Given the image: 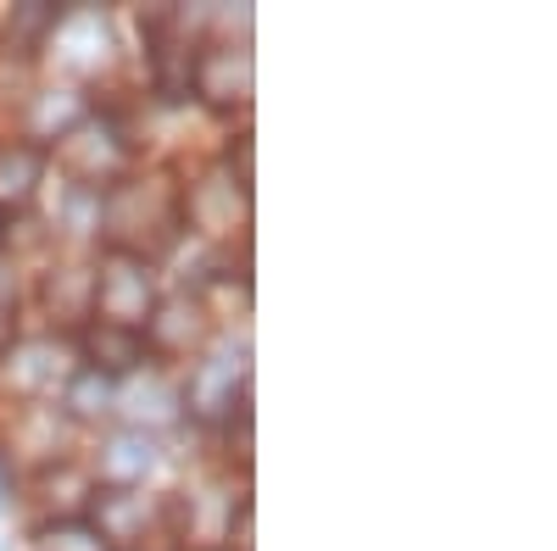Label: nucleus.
I'll return each instance as SVG.
<instances>
[{
	"label": "nucleus",
	"mask_w": 557,
	"mask_h": 551,
	"mask_svg": "<svg viewBox=\"0 0 557 551\" xmlns=\"http://www.w3.org/2000/svg\"><path fill=\"white\" fill-rule=\"evenodd\" d=\"M96 223L107 228L112 251L146 256V251H157L178 235V196L162 173L123 178L107 190V201H96Z\"/></svg>",
	"instance_id": "obj_1"
},
{
	"label": "nucleus",
	"mask_w": 557,
	"mask_h": 551,
	"mask_svg": "<svg viewBox=\"0 0 557 551\" xmlns=\"http://www.w3.org/2000/svg\"><path fill=\"white\" fill-rule=\"evenodd\" d=\"M157 306V279H151V262L146 256H128V251H107L96 267V312L101 324L117 329H146V317Z\"/></svg>",
	"instance_id": "obj_2"
},
{
	"label": "nucleus",
	"mask_w": 557,
	"mask_h": 551,
	"mask_svg": "<svg viewBox=\"0 0 557 551\" xmlns=\"http://www.w3.org/2000/svg\"><path fill=\"white\" fill-rule=\"evenodd\" d=\"M62 167L78 184H117L128 167V140L112 123H78L62 134Z\"/></svg>",
	"instance_id": "obj_3"
},
{
	"label": "nucleus",
	"mask_w": 557,
	"mask_h": 551,
	"mask_svg": "<svg viewBox=\"0 0 557 551\" xmlns=\"http://www.w3.org/2000/svg\"><path fill=\"white\" fill-rule=\"evenodd\" d=\"M212 324H207V306L190 301V296H173L162 306H151L146 329H139V340H146V351H162V356H196L207 346Z\"/></svg>",
	"instance_id": "obj_4"
},
{
	"label": "nucleus",
	"mask_w": 557,
	"mask_h": 551,
	"mask_svg": "<svg viewBox=\"0 0 557 551\" xmlns=\"http://www.w3.org/2000/svg\"><path fill=\"white\" fill-rule=\"evenodd\" d=\"M251 51H235V45H212V51H196V96L218 101V107H240L251 101Z\"/></svg>",
	"instance_id": "obj_5"
},
{
	"label": "nucleus",
	"mask_w": 557,
	"mask_h": 551,
	"mask_svg": "<svg viewBox=\"0 0 557 551\" xmlns=\"http://www.w3.org/2000/svg\"><path fill=\"white\" fill-rule=\"evenodd\" d=\"M184 212H190V223L207 228V235H228V228H240V217H246V190L228 173H207L201 184H190Z\"/></svg>",
	"instance_id": "obj_6"
},
{
	"label": "nucleus",
	"mask_w": 557,
	"mask_h": 551,
	"mask_svg": "<svg viewBox=\"0 0 557 551\" xmlns=\"http://www.w3.org/2000/svg\"><path fill=\"white\" fill-rule=\"evenodd\" d=\"M96 529L107 546H134V540H146V524H151V501L139 496V490H101L96 501Z\"/></svg>",
	"instance_id": "obj_7"
},
{
	"label": "nucleus",
	"mask_w": 557,
	"mask_h": 551,
	"mask_svg": "<svg viewBox=\"0 0 557 551\" xmlns=\"http://www.w3.org/2000/svg\"><path fill=\"white\" fill-rule=\"evenodd\" d=\"M151 468H157V446H151L146 429H123V435H112L101 446V479L112 490H134Z\"/></svg>",
	"instance_id": "obj_8"
},
{
	"label": "nucleus",
	"mask_w": 557,
	"mask_h": 551,
	"mask_svg": "<svg viewBox=\"0 0 557 551\" xmlns=\"http://www.w3.org/2000/svg\"><path fill=\"white\" fill-rule=\"evenodd\" d=\"M84 356L96 374H134L139 362H151L146 340H139L134 329H117V324H89L84 329Z\"/></svg>",
	"instance_id": "obj_9"
},
{
	"label": "nucleus",
	"mask_w": 557,
	"mask_h": 551,
	"mask_svg": "<svg viewBox=\"0 0 557 551\" xmlns=\"http://www.w3.org/2000/svg\"><path fill=\"white\" fill-rule=\"evenodd\" d=\"M57 379H62V346L57 340H28L7 362V385L17 396H45V390H57Z\"/></svg>",
	"instance_id": "obj_10"
},
{
	"label": "nucleus",
	"mask_w": 557,
	"mask_h": 551,
	"mask_svg": "<svg viewBox=\"0 0 557 551\" xmlns=\"http://www.w3.org/2000/svg\"><path fill=\"white\" fill-rule=\"evenodd\" d=\"M45 306H51L62 324H78V317L96 312V267H57L45 279Z\"/></svg>",
	"instance_id": "obj_11"
},
{
	"label": "nucleus",
	"mask_w": 557,
	"mask_h": 551,
	"mask_svg": "<svg viewBox=\"0 0 557 551\" xmlns=\"http://www.w3.org/2000/svg\"><path fill=\"white\" fill-rule=\"evenodd\" d=\"M45 178V151L39 146H12L0 151V206H28Z\"/></svg>",
	"instance_id": "obj_12"
},
{
	"label": "nucleus",
	"mask_w": 557,
	"mask_h": 551,
	"mask_svg": "<svg viewBox=\"0 0 557 551\" xmlns=\"http://www.w3.org/2000/svg\"><path fill=\"white\" fill-rule=\"evenodd\" d=\"M67 429L57 418V406H28L23 418L12 424V446L28 451V456H45V463H57V451H62Z\"/></svg>",
	"instance_id": "obj_13"
},
{
	"label": "nucleus",
	"mask_w": 557,
	"mask_h": 551,
	"mask_svg": "<svg viewBox=\"0 0 557 551\" xmlns=\"http://www.w3.org/2000/svg\"><path fill=\"white\" fill-rule=\"evenodd\" d=\"M235 379H240V362H235V356L201 362V374L190 379V406H196V412H223V406H235Z\"/></svg>",
	"instance_id": "obj_14"
},
{
	"label": "nucleus",
	"mask_w": 557,
	"mask_h": 551,
	"mask_svg": "<svg viewBox=\"0 0 557 551\" xmlns=\"http://www.w3.org/2000/svg\"><path fill=\"white\" fill-rule=\"evenodd\" d=\"M190 84H196V51L178 45V39H162L157 45V89H162V101H184Z\"/></svg>",
	"instance_id": "obj_15"
},
{
	"label": "nucleus",
	"mask_w": 557,
	"mask_h": 551,
	"mask_svg": "<svg viewBox=\"0 0 557 551\" xmlns=\"http://www.w3.org/2000/svg\"><path fill=\"white\" fill-rule=\"evenodd\" d=\"M39 490H45V508H51V513H78L84 501H96V490H89V474L73 468V463L51 468V474L39 479Z\"/></svg>",
	"instance_id": "obj_16"
},
{
	"label": "nucleus",
	"mask_w": 557,
	"mask_h": 551,
	"mask_svg": "<svg viewBox=\"0 0 557 551\" xmlns=\"http://www.w3.org/2000/svg\"><path fill=\"white\" fill-rule=\"evenodd\" d=\"M67 406L78 412V418H101V412L112 406V379L96 374V367L73 374V385H67Z\"/></svg>",
	"instance_id": "obj_17"
},
{
	"label": "nucleus",
	"mask_w": 557,
	"mask_h": 551,
	"mask_svg": "<svg viewBox=\"0 0 557 551\" xmlns=\"http://www.w3.org/2000/svg\"><path fill=\"white\" fill-rule=\"evenodd\" d=\"M57 23H62L57 7H45V0H28V7H17V12L7 17V34H12L17 45H34L39 34H57Z\"/></svg>",
	"instance_id": "obj_18"
},
{
	"label": "nucleus",
	"mask_w": 557,
	"mask_h": 551,
	"mask_svg": "<svg viewBox=\"0 0 557 551\" xmlns=\"http://www.w3.org/2000/svg\"><path fill=\"white\" fill-rule=\"evenodd\" d=\"M78 123H84V107H78L73 96H39V101H34V128H39V134H51V128L67 134V128H78Z\"/></svg>",
	"instance_id": "obj_19"
},
{
	"label": "nucleus",
	"mask_w": 557,
	"mask_h": 551,
	"mask_svg": "<svg viewBox=\"0 0 557 551\" xmlns=\"http://www.w3.org/2000/svg\"><path fill=\"white\" fill-rule=\"evenodd\" d=\"M45 551H112L89 524H57L51 535H45Z\"/></svg>",
	"instance_id": "obj_20"
},
{
	"label": "nucleus",
	"mask_w": 557,
	"mask_h": 551,
	"mask_svg": "<svg viewBox=\"0 0 557 551\" xmlns=\"http://www.w3.org/2000/svg\"><path fill=\"white\" fill-rule=\"evenodd\" d=\"M173 401H178V396H173V390H168L162 379H151V390H146V385H139V390L128 396V406L139 412V418H151V424H162V418H173Z\"/></svg>",
	"instance_id": "obj_21"
},
{
	"label": "nucleus",
	"mask_w": 557,
	"mask_h": 551,
	"mask_svg": "<svg viewBox=\"0 0 557 551\" xmlns=\"http://www.w3.org/2000/svg\"><path fill=\"white\" fill-rule=\"evenodd\" d=\"M12 296H17V267L0 256V306H12Z\"/></svg>",
	"instance_id": "obj_22"
},
{
	"label": "nucleus",
	"mask_w": 557,
	"mask_h": 551,
	"mask_svg": "<svg viewBox=\"0 0 557 551\" xmlns=\"http://www.w3.org/2000/svg\"><path fill=\"white\" fill-rule=\"evenodd\" d=\"M7 317H12V306H0V340H12V324H7Z\"/></svg>",
	"instance_id": "obj_23"
},
{
	"label": "nucleus",
	"mask_w": 557,
	"mask_h": 551,
	"mask_svg": "<svg viewBox=\"0 0 557 551\" xmlns=\"http://www.w3.org/2000/svg\"><path fill=\"white\" fill-rule=\"evenodd\" d=\"M201 551H223V546H201Z\"/></svg>",
	"instance_id": "obj_24"
}]
</instances>
